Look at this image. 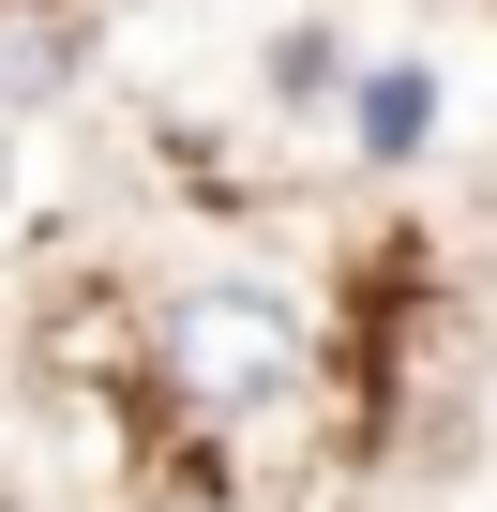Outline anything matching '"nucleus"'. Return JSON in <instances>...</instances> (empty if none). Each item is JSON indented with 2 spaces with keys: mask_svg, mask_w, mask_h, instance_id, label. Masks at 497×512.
<instances>
[{
  "mask_svg": "<svg viewBox=\"0 0 497 512\" xmlns=\"http://www.w3.org/2000/svg\"><path fill=\"white\" fill-rule=\"evenodd\" d=\"M151 377H166L181 407H211V422H257V407L302 392V317H287L272 287H181V302L151 317Z\"/></svg>",
  "mask_w": 497,
  "mask_h": 512,
  "instance_id": "nucleus-1",
  "label": "nucleus"
},
{
  "mask_svg": "<svg viewBox=\"0 0 497 512\" xmlns=\"http://www.w3.org/2000/svg\"><path fill=\"white\" fill-rule=\"evenodd\" d=\"M422 136H437V76H422V61H377V76H362V151L407 166Z\"/></svg>",
  "mask_w": 497,
  "mask_h": 512,
  "instance_id": "nucleus-2",
  "label": "nucleus"
}]
</instances>
